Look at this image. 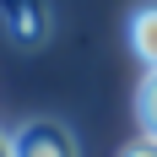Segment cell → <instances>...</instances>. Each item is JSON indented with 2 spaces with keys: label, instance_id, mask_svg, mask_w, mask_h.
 Here are the masks:
<instances>
[{
  "label": "cell",
  "instance_id": "obj_1",
  "mask_svg": "<svg viewBox=\"0 0 157 157\" xmlns=\"http://www.w3.org/2000/svg\"><path fill=\"white\" fill-rule=\"evenodd\" d=\"M11 141H16V157H81L71 125L60 119H27L11 130Z\"/></svg>",
  "mask_w": 157,
  "mask_h": 157
},
{
  "label": "cell",
  "instance_id": "obj_2",
  "mask_svg": "<svg viewBox=\"0 0 157 157\" xmlns=\"http://www.w3.org/2000/svg\"><path fill=\"white\" fill-rule=\"evenodd\" d=\"M0 22L11 27L16 44H38L49 33V11H44V0H0Z\"/></svg>",
  "mask_w": 157,
  "mask_h": 157
},
{
  "label": "cell",
  "instance_id": "obj_3",
  "mask_svg": "<svg viewBox=\"0 0 157 157\" xmlns=\"http://www.w3.org/2000/svg\"><path fill=\"white\" fill-rule=\"evenodd\" d=\"M130 49L146 71H157V6H141L130 16Z\"/></svg>",
  "mask_w": 157,
  "mask_h": 157
},
{
  "label": "cell",
  "instance_id": "obj_4",
  "mask_svg": "<svg viewBox=\"0 0 157 157\" xmlns=\"http://www.w3.org/2000/svg\"><path fill=\"white\" fill-rule=\"evenodd\" d=\"M136 119H141L146 136H157V71H146L141 92H136Z\"/></svg>",
  "mask_w": 157,
  "mask_h": 157
},
{
  "label": "cell",
  "instance_id": "obj_5",
  "mask_svg": "<svg viewBox=\"0 0 157 157\" xmlns=\"http://www.w3.org/2000/svg\"><path fill=\"white\" fill-rule=\"evenodd\" d=\"M119 157H157V136H146V130H141V136H136Z\"/></svg>",
  "mask_w": 157,
  "mask_h": 157
},
{
  "label": "cell",
  "instance_id": "obj_6",
  "mask_svg": "<svg viewBox=\"0 0 157 157\" xmlns=\"http://www.w3.org/2000/svg\"><path fill=\"white\" fill-rule=\"evenodd\" d=\"M0 157H16V141L6 136V130H0Z\"/></svg>",
  "mask_w": 157,
  "mask_h": 157
}]
</instances>
